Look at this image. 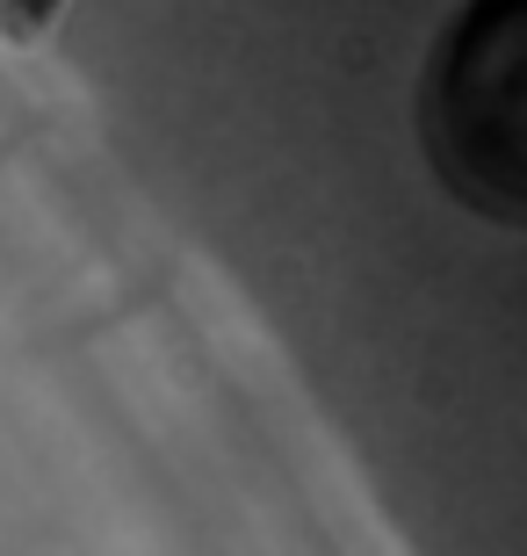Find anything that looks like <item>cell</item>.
Returning a JSON list of instances; mask_svg holds the SVG:
<instances>
[{
	"label": "cell",
	"mask_w": 527,
	"mask_h": 556,
	"mask_svg": "<svg viewBox=\"0 0 527 556\" xmlns=\"http://www.w3.org/2000/svg\"><path fill=\"white\" fill-rule=\"evenodd\" d=\"M426 152L463 203L520 210V8L491 0L448 29L426 80Z\"/></svg>",
	"instance_id": "obj_1"
}]
</instances>
